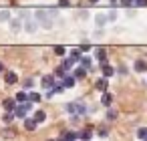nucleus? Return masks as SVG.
I'll use <instances>...</instances> for the list:
<instances>
[{"label":"nucleus","mask_w":147,"mask_h":141,"mask_svg":"<svg viewBox=\"0 0 147 141\" xmlns=\"http://www.w3.org/2000/svg\"><path fill=\"white\" fill-rule=\"evenodd\" d=\"M55 77H59V79H65V77H67V71H65L63 67H59V69L55 71Z\"/></svg>","instance_id":"obj_21"},{"label":"nucleus","mask_w":147,"mask_h":141,"mask_svg":"<svg viewBox=\"0 0 147 141\" xmlns=\"http://www.w3.org/2000/svg\"><path fill=\"white\" fill-rule=\"evenodd\" d=\"M42 87H45V89H53V87H55V77H53V75L42 77Z\"/></svg>","instance_id":"obj_4"},{"label":"nucleus","mask_w":147,"mask_h":141,"mask_svg":"<svg viewBox=\"0 0 147 141\" xmlns=\"http://www.w3.org/2000/svg\"><path fill=\"white\" fill-rule=\"evenodd\" d=\"M91 131H81V139H91Z\"/></svg>","instance_id":"obj_27"},{"label":"nucleus","mask_w":147,"mask_h":141,"mask_svg":"<svg viewBox=\"0 0 147 141\" xmlns=\"http://www.w3.org/2000/svg\"><path fill=\"white\" fill-rule=\"evenodd\" d=\"M67 111H69V113H73L75 117H83V115H85V111H87V107L79 101V103H69V105H67Z\"/></svg>","instance_id":"obj_1"},{"label":"nucleus","mask_w":147,"mask_h":141,"mask_svg":"<svg viewBox=\"0 0 147 141\" xmlns=\"http://www.w3.org/2000/svg\"><path fill=\"white\" fill-rule=\"evenodd\" d=\"M75 81H77V77H75V75H73V77H71V75H67V77L63 79V85H65L67 89H71V87H75Z\"/></svg>","instance_id":"obj_7"},{"label":"nucleus","mask_w":147,"mask_h":141,"mask_svg":"<svg viewBox=\"0 0 147 141\" xmlns=\"http://www.w3.org/2000/svg\"><path fill=\"white\" fill-rule=\"evenodd\" d=\"M16 101H18V103H26V101H28V95H26L24 91H20V93L16 95Z\"/></svg>","instance_id":"obj_20"},{"label":"nucleus","mask_w":147,"mask_h":141,"mask_svg":"<svg viewBox=\"0 0 147 141\" xmlns=\"http://www.w3.org/2000/svg\"><path fill=\"white\" fill-rule=\"evenodd\" d=\"M121 6H135V0H121Z\"/></svg>","instance_id":"obj_25"},{"label":"nucleus","mask_w":147,"mask_h":141,"mask_svg":"<svg viewBox=\"0 0 147 141\" xmlns=\"http://www.w3.org/2000/svg\"><path fill=\"white\" fill-rule=\"evenodd\" d=\"M101 103H103L105 107H111V103H113V95L105 91V93H103V99H101Z\"/></svg>","instance_id":"obj_10"},{"label":"nucleus","mask_w":147,"mask_h":141,"mask_svg":"<svg viewBox=\"0 0 147 141\" xmlns=\"http://www.w3.org/2000/svg\"><path fill=\"white\" fill-rule=\"evenodd\" d=\"M55 16H57V10H36V18H40L42 24L47 22L45 18H55Z\"/></svg>","instance_id":"obj_2"},{"label":"nucleus","mask_w":147,"mask_h":141,"mask_svg":"<svg viewBox=\"0 0 147 141\" xmlns=\"http://www.w3.org/2000/svg\"><path fill=\"white\" fill-rule=\"evenodd\" d=\"M137 139H141V141H147V129H145V127H141V129L137 131Z\"/></svg>","instance_id":"obj_16"},{"label":"nucleus","mask_w":147,"mask_h":141,"mask_svg":"<svg viewBox=\"0 0 147 141\" xmlns=\"http://www.w3.org/2000/svg\"><path fill=\"white\" fill-rule=\"evenodd\" d=\"M107 119H109V121L117 119V111H115V109H109V111H107Z\"/></svg>","instance_id":"obj_23"},{"label":"nucleus","mask_w":147,"mask_h":141,"mask_svg":"<svg viewBox=\"0 0 147 141\" xmlns=\"http://www.w3.org/2000/svg\"><path fill=\"white\" fill-rule=\"evenodd\" d=\"M34 119H36L38 123H42V121H47V113H45V111H36V113H34Z\"/></svg>","instance_id":"obj_15"},{"label":"nucleus","mask_w":147,"mask_h":141,"mask_svg":"<svg viewBox=\"0 0 147 141\" xmlns=\"http://www.w3.org/2000/svg\"><path fill=\"white\" fill-rule=\"evenodd\" d=\"M81 65H83L87 71H93V69H91V59H89V57H83V59H81Z\"/></svg>","instance_id":"obj_19"},{"label":"nucleus","mask_w":147,"mask_h":141,"mask_svg":"<svg viewBox=\"0 0 147 141\" xmlns=\"http://www.w3.org/2000/svg\"><path fill=\"white\" fill-rule=\"evenodd\" d=\"M75 63H77V61H75V59H73V57H69V59H65V63H63V65H61V67H63V69H65V71H69V69H71V67H73V65H75Z\"/></svg>","instance_id":"obj_13"},{"label":"nucleus","mask_w":147,"mask_h":141,"mask_svg":"<svg viewBox=\"0 0 147 141\" xmlns=\"http://www.w3.org/2000/svg\"><path fill=\"white\" fill-rule=\"evenodd\" d=\"M115 16H117V12H115V10H111V12L107 14V18H109V20H115Z\"/></svg>","instance_id":"obj_29"},{"label":"nucleus","mask_w":147,"mask_h":141,"mask_svg":"<svg viewBox=\"0 0 147 141\" xmlns=\"http://www.w3.org/2000/svg\"><path fill=\"white\" fill-rule=\"evenodd\" d=\"M85 75H87V69H85L83 65L75 69V77H77V79H85Z\"/></svg>","instance_id":"obj_12"},{"label":"nucleus","mask_w":147,"mask_h":141,"mask_svg":"<svg viewBox=\"0 0 147 141\" xmlns=\"http://www.w3.org/2000/svg\"><path fill=\"white\" fill-rule=\"evenodd\" d=\"M10 14H8V10H4V12H0V18H2V20H6Z\"/></svg>","instance_id":"obj_31"},{"label":"nucleus","mask_w":147,"mask_h":141,"mask_svg":"<svg viewBox=\"0 0 147 141\" xmlns=\"http://www.w3.org/2000/svg\"><path fill=\"white\" fill-rule=\"evenodd\" d=\"M135 71H139V73L147 71V63H145V61H137V63H135Z\"/></svg>","instance_id":"obj_14"},{"label":"nucleus","mask_w":147,"mask_h":141,"mask_svg":"<svg viewBox=\"0 0 147 141\" xmlns=\"http://www.w3.org/2000/svg\"><path fill=\"white\" fill-rule=\"evenodd\" d=\"M26 30H28V32H34L36 26H34V24H26Z\"/></svg>","instance_id":"obj_32"},{"label":"nucleus","mask_w":147,"mask_h":141,"mask_svg":"<svg viewBox=\"0 0 147 141\" xmlns=\"http://www.w3.org/2000/svg\"><path fill=\"white\" fill-rule=\"evenodd\" d=\"M4 81H6V85H14V83L18 81V77H16V73H12V71H8V73L4 75Z\"/></svg>","instance_id":"obj_6"},{"label":"nucleus","mask_w":147,"mask_h":141,"mask_svg":"<svg viewBox=\"0 0 147 141\" xmlns=\"http://www.w3.org/2000/svg\"><path fill=\"white\" fill-rule=\"evenodd\" d=\"M89 2H93V4H95V2H99V0H89Z\"/></svg>","instance_id":"obj_37"},{"label":"nucleus","mask_w":147,"mask_h":141,"mask_svg":"<svg viewBox=\"0 0 147 141\" xmlns=\"http://www.w3.org/2000/svg\"><path fill=\"white\" fill-rule=\"evenodd\" d=\"M28 101H30V103H38V101H40V95H38V93H28Z\"/></svg>","instance_id":"obj_22"},{"label":"nucleus","mask_w":147,"mask_h":141,"mask_svg":"<svg viewBox=\"0 0 147 141\" xmlns=\"http://www.w3.org/2000/svg\"><path fill=\"white\" fill-rule=\"evenodd\" d=\"M10 28H12V30H18V28H20V22H18V20H12V22H10Z\"/></svg>","instance_id":"obj_26"},{"label":"nucleus","mask_w":147,"mask_h":141,"mask_svg":"<svg viewBox=\"0 0 147 141\" xmlns=\"http://www.w3.org/2000/svg\"><path fill=\"white\" fill-rule=\"evenodd\" d=\"M145 4H147V0H135V6H139V8L145 6Z\"/></svg>","instance_id":"obj_28"},{"label":"nucleus","mask_w":147,"mask_h":141,"mask_svg":"<svg viewBox=\"0 0 147 141\" xmlns=\"http://www.w3.org/2000/svg\"><path fill=\"white\" fill-rule=\"evenodd\" d=\"M81 53H83V49H81V47H79V49H75V51H73V53H71V57H73V59H75V61H81V59H83V57H81Z\"/></svg>","instance_id":"obj_17"},{"label":"nucleus","mask_w":147,"mask_h":141,"mask_svg":"<svg viewBox=\"0 0 147 141\" xmlns=\"http://www.w3.org/2000/svg\"><path fill=\"white\" fill-rule=\"evenodd\" d=\"M30 87H32V79H28V81L24 83V89H30Z\"/></svg>","instance_id":"obj_33"},{"label":"nucleus","mask_w":147,"mask_h":141,"mask_svg":"<svg viewBox=\"0 0 147 141\" xmlns=\"http://www.w3.org/2000/svg\"><path fill=\"white\" fill-rule=\"evenodd\" d=\"M61 139L75 141V139H81V133H73V131H69V133H63V135H61Z\"/></svg>","instance_id":"obj_8"},{"label":"nucleus","mask_w":147,"mask_h":141,"mask_svg":"<svg viewBox=\"0 0 147 141\" xmlns=\"http://www.w3.org/2000/svg\"><path fill=\"white\" fill-rule=\"evenodd\" d=\"M101 69H103V75H105V77H113V75H115V69H113L111 65H107V63H103Z\"/></svg>","instance_id":"obj_9"},{"label":"nucleus","mask_w":147,"mask_h":141,"mask_svg":"<svg viewBox=\"0 0 147 141\" xmlns=\"http://www.w3.org/2000/svg\"><path fill=\"white\" fill-rule=\"evenodd\" d=\"M59 6H71L69 0H59Z\"/></svg>","instance_id":"obj_30"},{"label":"nucleus","mask_w":147,"mask_h":141,"mask_svg":"<svg viewBox=\"0 0 147 141\" xmlns=\"http://www.w3.org/2000/svg\"><path fill=\"white\" fill-rule=\"evenodd\" d=\"M119 2H121V0H111V6H117Z\"/></svg>","instance_id":"obj_35"},{"label":"nucleus","mask_w":147,"mask_h":141,"mask_svg":"<svg viewBox=\"0 0 147 141\" xmlns=\"http://www.w3.org/2000/svg\"><path fill=\"white\" fill-rule=\"evenodd\" d=\"M107 79H109V77H105V75H103V77H101V79L95 83L97 91H101V93H105V91H107V85H109V83H107Z\"/></svg>","instance_id":"obj_3"},{"label":"nucleus","mask_w":147,"mask_h":141,"mask_svg":"<svg viewBox=\"0 0 147 141\" xmlns=\"http://www.w3.org/2000/svg\"><path fill=\"white\" fill-rule=\"evenodd\" d=\"M2 71H4V65H2V63H0V73H2Z\"/></svg>","instance_id":"obj_36"},{"label":"nucleus","mask_w":147,"mask_h":141,"mask_svg":"<svg viewBox=\"0 0 147 141\" xmlns=\"http://www.w3.org/2000/svg\"><path fill=\"white\" fill-rule=\"evenodd\" d=\"M36 125H38V121H36L34 117H32V119H26V121H24V127H26L28 131H34V129H36Z\"/></svg>","instance_id":"obj_11"},{"label":"nucleus","mask_w":147,"mask_h":141,"mask_svg":"<svg viewBox=\"0 0 147 141\" xmlns=\"http://www.w3.org/2000/svg\"><path fill=\"white\" fill-rule=\"evenodd\" d=\"M18 101H14V99H4V103H2V107L6 109V111H14L18 105H16Z\"/></svg>","instance_id":"obj_5"},{"label":"nucleus","mask_w":147,"mask_h":141,"mask_svg":"<svg viewBox=\"0 0 147 141\" xmlns=\"http://www.w3.org/2000/svg\"><path fill=\"white\" fill-rule=\"evenodd\" d=\"M97 59H99L101 63H107V53H105L103 49H99V51H97Z\"/></svg>","instance_id":"obj_18"},{"label":"nucleus","mask_w":147,"mask_h":141,"mask_svg":"<svg viewBox=\"0 0 147 141\" xmlns=\"http://www.w3.org/2000/svg\"><path fill=\"white\" fill-rule=\"evenodd\" d=\"M97 20H99V24H101V26L105 24V16H97Z\"/></svg>","instance_id":"obj_34"},{"label":"nucleus","mask_w":147,"mask_h":141,"mask_svg":"<svg viewBox=\"0 0 147 141\" xmlns=\"http://www.w3.org/2000/svg\"><path fill=\"white\" fill-rule=\"evenodd\" d=\"M65 53H67V49H65V47H55V55H59V57H63Z\"/></svg>","instance_id":"obj_24"}]
</instances>
